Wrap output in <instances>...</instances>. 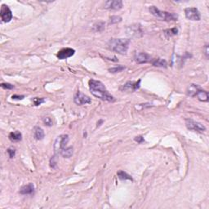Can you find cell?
Wrapping results in <instances>:
<instances>
[{"mask_svg": "<svg viewBox=\"0 0 209 209\" xmlns=\"http://www.w3.org/2000/svg\"><path fill=\"white\" fill-rule=\"evenodd\" d=\"M123 70H125L124 66H122V65H118V66H115L114 68L109 69V71L110 73H119V72H121V71H122Z\"/></svg>", "mask_w": 209, "mask_h": 209, "instance_id": "obj_23", "label": "cell"}, {"mask_svg": "<svg viewBox=\"0 0 209 209\" xmlns=\"http://www.w3.org/2000/svg\"><path fill=\"white\" fill-rule=\"evenodd\" d=\"M34 192V185L33 183H29L27 185H23L21 190H20V194L25 195V194H31Z\"/></svg>", "mask_w": 209, "mask_h": 209, "instance_id": "obj_13", "label": "cell"}, {"mask_svg": "<svg viewBox=\"0 0 209 209\" xmlns=\"http://www.w3.org/2000/svg\"><path fill=\"white\" fill-rule=\"evenodd\" d=\"M185 14L186 18L190 21H200L201 16L196 8H187L185 9Z\"/></svg>", "mask_w": 209, "mask_h": 209, "instance_id": "obj_7", "label": "cell"}, {"mask_svg": "<svg viewBox=\"0 0 209 209\" xmlns=\"http://www.w3.org/2000/svg\"><path fill=\"white\" fill-rule=\"evenodd\" d=\"M43 122L46 126H48V127H51L53 124V122H52V119L50 118V117H44L43 119Z\"/></svg>", "mask_w": 209, "mask_h": 209, "instance_id": "obj_24", "label": "cell"}, {"mask_svg": "<svg viewBox=\"0 0 209 209\" xmlns=\"http://www.w3.org/2000/svg\"><path fill=\"white\" fill-rule=\"evenodd\" d=\"M60 155L63 158H70L73 155V148L72 147H67L63 149Z\"/></svg>", "mask_w": 209, "mask_h": 209, "instance_id": "obj_19", "label": "cell"}, {"mask_svg": "<svg viewBox=\"0 0 209 209\" xmlns=\"http://www.w3.org/2000/svg\"><path fill=\"white\" fill-rule=\"evenodd\" d=\"M151 61H152L153 65L157 66V67H164L165 68V67H167V65H168L167 61L165 60H163V59H160V58L155 59V60H151Z\"/></svg>", "mask_w": 209, "mask_h": 209, "instance_id": "obj_18", "label": "cell"}, {"mask_svg": "<svg viewBox=\"0 0 209 209\" xmlns=\"http://www.w3.org/2000/svg\"><path fill=\"white\" fill-rule=\"evenodd\" d=\"M7 152H8L9 157L11 158L15 157V155H16V149H14V148H12V147L9 148V149L7 150Z\"/></svg>", "mask_w": 209, "mask_h": 209, "instance_id": "obj_27", "label": "cell"}, {"mask_svg": "<svg viewBox=\"0 0 209 209\" xmlns=\"http://www.w3.org/2000/svg\"><path fill=\"white\" fill-rule=\"evenodd\" d=\"M199 88H200V87H198V85L191 84L190 87H188L187 94L190 96L194 97V96H195L196 93H197V92H198V90L199 89Z\"/></svg>", "mask_w": 209, "mask_h": 209, "instance_id": "obj_17", "label": "cell"}, {"mask_svg": "<svg viewBox=\"0 0 209 209\" xmlns=\"http://www.w3.org/2000/svg\"><path fill=\"white\" fill-rule=\"evenodd\" d=\"M73 101H74V103L77 104L78 106H83V105L92 103V99L79 91H78L74 96Z\"/></svg>", "mask_w": 209, "mask_h": 209, "instance_id": "obj_6", "label": "cell"}, {"mask_svg": "<svg viewBox=\"0 0 209 209\" xmlns=\"http://www.w3.org/2000/svg\"><path fill=\"white\" fill-rule=\"evenodd\" d=\"M195 96L198 97V99L199 100V101H204V102L207 101L209 100V96H208L207 92L204 91V90L200 89V88L198 90V92H197V93H196Z\"/></svg>", "mask_w": 209, "mask_h": 209, "instance_id": "obj_14", "label": "cell"}, {"mask_svg": "<svg viewBox=\"0 0 209 209\" xmlns=\"http://www.w3.org/2000/svg\"><path fill=\"white\" fill-rule=\"evenodd\" d=\"M0 16H1V19L3 22H9L11 21V20L12 19V12L10 10V8L5 4H3L1 7Z\"/></svg>", "mask_w": 209, "mask_h": 209, "instance_id": "obj_8", "label": "cell"}, {"mask_svg": "<svg viewBox=\"0 0 209 209\" xmlns=\"http://www.w3.org/2000/svg\"><path fill=\"white\" fill-rule=\"evenodd\" d=\"M177 32H178V30L177 28H172L171 30H167L164 31V34L167 37H171V36H174L177 34Z\"/></svg>", "mask_w": 209, "mask_h": 209, "instance_id": "obj_21", "label": "cell"}, {"mask_svg": "<svg viewBox=\"0 0 209 209\" xmlns=\"http://www.w3.org/2000/svg\"><path fill=\"white\" fill-rule=\"evenodd\" d=\"M9 139L10 141H13V142H16V141H21L22 139V134L20 132H12L9 134Z\"/></svg>", "mask_w": 209, "mask_h": 209, "instance_id": "obj_16", "label": "cell"}, {"mask_svg": "<svg viewBox=\"0 0 209 209\" xmlns=\"http://www.w3.org/2000/svg\"><path fill=\"white\" fill-rule=\"evenodd\" d=\"M185 126L189 130L194 131V132L199 133L204 132V131L206 130V128L204 125L201 124L200 122H196L194 120L190 119H185Z\"/></svg>", "mask_w": 209, "mask_h": 209, "instance_id": "obj_5", "label": "cell"}, {"mask_svg": "<svg viewBox=\"0 0 209 209\" xmlns=\"http://www.w3.org/2000/svg\"><path fill=\"white\" fill-rule=\"evenodd\" d=\"M134 60L138 64H144L151 61V57L145 52H136L134 54Z\"/></svg>", "mask_w": 209, "mask_h": 209, "instance_id": "obj_9", "label": "cell"}, {"mask_svg": "<svg viewBox=\"0 0 209 209\" xmlns=\"http://www.w3.org/2000/svg\"><path fill=\"white\" fill-rule=\"evenodd\" d=\"M69 142V136L68 135H60L57 138L54 143V152L56 155H59L63 149L66 148V145Z\"/></svg>", "mask_w": 209, "mask_h": 209, "instance_id": "obj_4", "label": "cell"}, {"mask_svg": "<svg viewBox=\"0 0 209 209\" xmlns=\"http://www.w3.org/2000/svg\"><path fill=\"white\" fill-rule=\"evenodd\" d=\"M105 29V24L103 22H99L97 24H96L94 25V28H93V30L96 31V32H101Z\"/></svg>", "mask_w": 209, "mask_h": 209, "instance_id": "obj_22", "label": "cell"}, {"mask_svg": "<svg viewBox=\"0 0 209 209\" xmlns=\"http://www.w3.org/2000/svg\"><path fill=\"white\" fill-rule=\"evenodd\" d=\"M205 55H206V57L207 58L208 57V45L207 44L205 45Z\"/></svg>", "mask_w": 209, "mask_h": 209, "instance_id": "obj_32", "label": "cell"}, {"mask_svg": "<svg viewBox=\"0 0 209 209\" xmlns=\"http://www.w3.org/2000/svg\"><path fill=\"white\" fill-rule=\"evenodd\" d=\"M44 101H45V100H44V98H34V105L35 106H38V105H40V104H42V103H44Z\"/></svg>", "mask_w": 209, "mask_h": 209, "instance_id": "obj_28", "label": "cell"}, {"mask_svg": "<svg viewBox=\"0 0 209 209\" xmlns=\"http://www.w3.org/2000/svg\"><path fill=\"white\" fill-rule=\"evenodd\" d=\"M135 141L137 142V143H139V144H141V143H143L145 141L144 140V137L142 136H136L135 137V139H134Z\"/></svg>", "mask_w": 209, "mask_h": 209, "instance_id": "obj_30", "label": "cell"}, {"mask_svg": "<svg viewBox=\"0 0 209 209\" xmlns=\"http://www.w3.org/2000/svg\"><path fill=\"white\" fill-rule=\"evenodd\" d=\"M122 21V18L120 16H113L110 17V21H109V23L110 24H115V23H119Z\"/></svg>", "mask_w": 209, "mask_h": 209, "instance_id": "obj_25", "label": "cell"}, {"mask_svg": "<svg viewBox=\"0 0 209 209\" xmlns=\"http://www.w3.org/2000/svg\"><path fill=\"white\" fill-rule=\"evenodd\" d=\"M122 8V2L120 0H109L105 3V8L111 10H119Z\"/></svg>", "mask_w": 209, "mask_h": 209, "instance_id": "obj_12", "label": "cell"}, {"mask_svg": "<svg viewBox=\"0 0 209 209\" xmlns=\"http://www.w3.org/2000/svg\"><path fill=\"white\" fill-rule=\"evenodd\" d=\"M34 136L36 140L40 141V140H43L44 138L45 134H44V130L42 128H39V127H35L34 128Z\"/></svg>", "mask_w": 209, "mask_h": 209, "instance_id": "obj_15", "label": "cell"}, {"mask_svg": "<svg viewBox=\"0 0 209 209\" xmlns=\"http://www.w3.org/2000/svg\"><path fill=\"white\" fill-rule=\"evenodd\" d=\"M1 87L4 88V89H12L13 88V85L10 84V83H2Z\"/></svg>", "mask_w": 209, "mask_h": 209, "instance_id": "obj_29", "label": "cell"}, {"mask_svg": "<svg viewBox=\"0 0 209 209\" xmlns=\"http://www.w3.org/2000/svg\"><path fill=\"white\" fill-rule=\"evenodd\" d=\"M57 156L55 155V156L52 157V158L50 159V166H51V168H56V166H57Z\"/></svg>", "mask_w": 209, "mask_h": 209, "instance_id": "obj_26", "label": "cell"}, {"mask_svg": "<svg viewBox=\"0 0 209 209\" xmlns=\"http://www.w3.org/2000/svg\"><path fill=\"white\" fill-rule=\"evenodd\" d=\"M74 53H75V50L74 49L66 47V48H63L61 50H60L58 52V53H57V57L60 60H64V59H67L69 57H71L72 56H73Z\"/></svg>", "mask_w": 209, "mask_h": 209, "instance_id": "obj_10", "label": "cell"}, {"mask_svg": "<svg viewBox=\"0 0 209 209\" xmlns=\"http://www.w3.org/2000/svg\"><path fill=\"white\" fill-rule=\"evenodd\" d=\"M149 10L153 16L157 17L158 19H161L162 21H177V17H178L177 14L171 13V12H168V11H161L155 6L149 7Z\"/></svg>", "mask_w": 209, "mask_h": 209, "instance_id": "obj_3", "label": "cell"}, {"mask_svg": "<svg viewBox=\"0 0 209 209\" xmlns=\"http://www.w3.org/2000/svg\"><path fill=\"white\" fill-rule=\"evenodd\" d=\"M140 84L141 80H139L138 82H128L124 85H122L121 90L123 92H134L140 87Z\"/></svg>", "mask_w": 209, "mask_h": 209, "instance_id": "obj_11", "label": "cell"}, {"mask_svg": "<svg viewBox=\"0 0 209 209\" xmlns=\"http://www.w3.org/2000/svg\"><path fill=\"white\" fill-rule=\"evenodd\" d=\"M89 88L91 93L94 96L101 99L102 101L113 102L115 99L111 94H109L108 90L106 89L105 85L101 81H97L95 79L89 80Z\"/></svg>", "mask_w": 209, "mask_h": 209, "instance_id": "obj_1", "label": "cell"}, {"mask_svg": "<svg viewBox=\"0 0 209 209\" xmlns=\"http://www.w3.org/2000/svg\"><path fill=\"white\" fill-rule=\"evenodd\" d=\"M117 175H118V177H119V178L120 180H124V181H126V180H129V181H132V177H131L129 174H128L127 172H125V171H118Z\"/></svg>", "mask_w": 209, "mask_h": 209, "instance_id": "obj_20", "label": "cell"}, {"mask_svg": "<svg viewBox=\"0 0 209 209\" xmlns=\"http://www.w3.org/2000/svg\"><path fill=\"white\" fill-rule=\"evenodd\" d=\"M24 97V96H16V95H14L11 96V98L12 99H14V100H22L23 98Z\"/></svg>", "mask_w": 209, "mask_h": 209, "instance_id": "obj_31", "label": "cell"}, {"mask_svg": "<svg viewBox=\"0 0 209 209\" xmlns=\"http://www.w3.org/2000/svg\"><path fill=\"white\" fill-rule=\"evenodd\" d=\"M129 44L130 40L127 38H112L109 41L108 47L113 52L124 55L128 52Z\"/></svg>", "mask_w": 209, "mask_h": 209, "instance_id": "obj_2", "label": "cell"}]
</instances>
